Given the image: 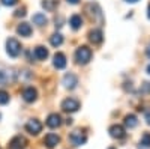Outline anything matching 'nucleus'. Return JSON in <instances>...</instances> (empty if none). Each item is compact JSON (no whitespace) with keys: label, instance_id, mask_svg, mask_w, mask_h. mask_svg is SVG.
<instances>
[{"label":"nucleus","instance_id":"1","mask_svg":"<svg viewBox=\"0 0 150 149\" xmlns=\"http://www.w3.org/2000/svg\"><path fill=\"white\" fill-rule=\"evenodd\" d=\"M90 59H92V50L87 45H81L77 48V51H75V60H77V63L86 65L90 62Z\"/></svg>","mask_w":150,"mask_h":149},{"label":"nucleus","instance_id":"2","mask_svg":"<svg viewBox=\"0 0 150 149\" xmlns=\"http://www.w3.org/2000/svg\"><path fill=\"white\" fill-rule=\"evenodd\" d=\"M6 53L11 57H18L21 53V44L18 42V39L15 38H9L6 41Z\"/></svg>","mask_w":150,"mask_h":149},{"label":"nucleus","instance_id":"3","mask_svg":"<svg viewBox=\"0 0 150 149\" xmlns=\"http://www.w3.org/2000/svg\"><path fill=\"white\" fill-rule=\"evenodd\" d=\"M80 108V101L75 98H66L62 103V110L66 111V113H75Z\"/></svg>","mask_w":150,"mask_h":149},{"label":"nucleus","instance_id":"4","mask_svg":"<svg viewBox=\"0 0 150 149\" xmlns=\"http://www.w3.org/2000/svg\"><path fill=\"white\" fill-rule=\"evenodd\" d=\"M69 142L74 145V146H81L87 142V135L81 131V130H75L71 133L69 135Z\"/></svg>","mask_w":150,"mask_h":149},{"label":"nucleus","instance_id":"5","mask_svg":"<svg viewBox=\"0 0 150 149\" xmlns=\"http://www.w3.org/2000/svg\"><path fill=\"white\" fill-rule=\"evenodd\" d=\"M26 131L30 133L32 135H38V134L42 131V123L38 120V119H30L26 123Z\"/></svg>","mask_w":150,"mask_h":149},{"label":"nucleus","instance_id":"6","mask_svg":"<svg viewBox=\"0 0 150 149\" xmlns=\"http://www.w3.org/2000/svg\"><path fill=\"white\" fill-rule=\"evenodd\" d=\"M21 96H23V99L26 103H33V101H36V98H38V92H36V89L33 88V86H27V88L23 89Z\"/></svg>","mask_w":150,"mask_h":149},{"label":"nucleus","instance_id":"7","mask_svg":"<svg viewBox=\"0 0 150 149\" xmlns=\"http://www.w3.org/2000/svg\"><path fill=\"white\" fill-rule=\"evenodd\" d=\"M62 83H63V86L66 89H75V88H77V84H78V78H77L75 74L68 72L66 76L63 77V80H62Z\"/></svg>","mask_w":150,"mask_h":149},{"label":"nucleus","instance_id":"8","mask_svg":"<svg viewBox=\"0 0 150 149\" xmlns=\"http://www.w3.org/2000/svg\"><path fill=\"white\" fill-rule=\"evenodd\" d=\"M108 133H110V135H111L112 139H117V140L123 139L125 135H126V131H125V128L122 125H111L110 130H108Z\"/></svg>","mask_w":150,"mask_h":149},{"label":"nucleus","instance_id":"9","mask_svg":"<svg viewBox=\"0 0 150 149\" xmlns=\"http://www.w3.org/2000/svg\"><path fill=\"white\" fill-rule=\"evenodd\" d=\"M27 146V140L23 135H15L14 139L9 142V149H24Z\"/></svg>","mask_w":150,"mask_h":149},{"label":"nucleus","instance_id":"10","mask_svg":"<svg viewBox=\"0 0 150 149\" xmlns=\"http://www.w3.org/2000/svg\"><path fill=\"white\" fill-rule=\"evenodd\" d=\"M44 143H45V146H47L48 149H53V148H56V146L60 143V137H59L57 134H54V133H50V134L45 135Z\"/></svg>","mask_w":150,"mask_h":149},{"label":"nucleus","instance_id":"11","mask_svg":"<svg viewBox=\"0 0 150 149\" xmlns=\"http://www.w3.org/2000/svg\"><path fill=\"white\" fill-rule=\"evenodd\" d=\"M89 39H90V42H92V44L99 45V44H101V42L104 41L102 30H101V29H93V30H90V33H89Z\"/></svg>","mask_w":150,"mask_h":149},{"label":"nucleus","instance_id":"12","mask_svg":"<svg viewBox=\"0 0 150 149\" xmlns=\"http://www.w3.org/2000/svg\"><path fill=\"white\" fill-rule=\"evenodd\" d=\"M66 56L63 54V53H56L54 54V57H53V65H54V68H57V69H63L65 66H66Z\"/></svg>","mask_w":150,"mask_h":149},{"label":"nucleus","instance_id":"13","mask_svg":"<svg viewBox=\"0 0 150 149\" xmlns=\"http://www.w3.org/2000/svg\"><path fill=\"white\" fill-rule=\"evenodd\" d=\"M45 123H47V127H50V128H59L62 125V118L57 113H51V115L47 118V122Z\"/></svg>","mask_w":150,"mask_h":149},{"label":"nucleus","instance_id":"14","mask_svg":"<svg viewBox=\"0 0 150 149\" xmlns=\"http://www.w3.org/2000/svg\"><path fill=\"white\" fill-rule=\"evenodd\" d=\"M17 33L20 36H24V38H29V36L32 35V26L29 23H21L17 27Z\"/></svg>","mask_w":150,"mask_h":149},{"label":"nucleus","instance_id":"15","mask_svg":"<svg viewBox=\"0 0 150 149\" xmlns=\"http://www.w3.org/2000/svg\"><path fill=\"white\" fill-rule=\"evenodd\" d=\"M33 56H35V59H38V60H45V59L48 57V50H47L45 47H42V45H38V47L35 48V51H33Z\"/></svg>","mask_w":150,"mask_h":149},{"label":"nucleus","instance_id":"16","mask_svg":"<svg viewBox=\"0 0 150 149\" xmlns=\"http://www.w3.org/2000/svg\"><path fill=\"white\" fill-rule=\"evenodd\" d=\"M32 21H33V24H36V26L42 27V26H47L48 18L45 17V14H41V12H38V14H35V15L32 17Z\"/></svg>","mask_w":150,"mask_h":149},{"label":"nucleus","instance_id":"17","mask_svg":"<svg viewBox=\"0 0 150 149\" xmlns=\"http://www.w3.org/2000/svg\"><path fill=\"white\" fill-rule=\"evenodd\" d=\"M69 24H71V27H72L74 30H78V29L83 26V18H81V15L74 14V15L69 18Z\"/></svg>","mask_w":150,"mask_h":149},{"label":"nucleus","instance_id":"18","mask_svg":"<svg viewBox=\"0 0 150 149\" xmlns=\"http://www.w3.org/2000/svg\"><path fill=\"white\" fill-rule=\"evenodd\" d=\"M137 125H138V119H137L135 115H126V116H125V127H126V128L132 130Z\"/></svg>","mask_w":150,"mask_h":149},{"label":"nucleus","instance_id":"19","mask_svg":"<svg viewBox=\"0 0 150 149\" xmlns=\"http://www.w3.org/2000/svg\"><path fill=\"white\" fill-rule=\"evenodd\" d=\"M57 5H59L57 0H42V8L48 12H53L57 8Z\"/></svg>","mask_w":150,"mask_h":149},{"label":"nucleus","instance_id":"20","mask_svg":"<svg viewBox=\"0 0 150 149\" xmlns=\"http://www.w3.org/2000/svg\"><path fill=\"white\" fill-rule=\"evenodd\" d=\"M50 44H51L53 47H60L62 44H63V36H62L60 33H54L51 38H50Z\"/></svg>","mask_w":150,"mask_h":149},{"label":"nucleus","instance_id":"21","mask_svg":"<svg viewBox=\"0 0 150 149\" xmlns=\"http://www.w3.org/2000/svg\"><path fill=\"white\" fill-rule=\"evenodd\" d=\"M140 143H141L144 148H150V133H144V134H143Z\"/></svg>","mask_w":150,"mask_h":149},{"label":"nucleus","instance_id":"22","mask_svg":"<svg viewBox=\"0 0 150 149\" xmlns=\"http://www.w3.org/2000/svg\"><path fill=\"white\" fill-rule=\"evenodd\" d=\"M9 103V93L6 91H0V106Z\"/></svg>","mask_w":150,"mask_h":149},{"label":"nucleus","instance_id":"23","mask_svg":"<svg viewBox=\"0 0 150 149\" xmlns=\"http://www.w3.org/2000/svg\"><path fill=\"white\" fill-rule=\"evenodd\" d=\"M140 92H141V93H150V83H149V81L143 83V86H141Z\"/></svg>","mask_w":150,"mask_h":149},{"label":"nucleus","instance_id":"24","mask_svg":"<svg viewBox=\"0 0 150 149\" xmlns=\"http://www.w3.org/2000/svg\"><path fill=\"white\" fill-rule=\"evenodd\" d=\"M2 3L5 6H14V5L18 3V0H2Z\"/></svg>","mask_w":150,"mask_h":149},{"label":"nucleus","instance_id":"25","mask_svg":"<svg viewBox=\"0 0 150 149\" xmlns=\"http://www.w3.org/2000/svg\"><path fill=\"white\" fill-rule=\"evenodd\" d=\"M24 15H26V9H24V8L15 11V17H24Z\"/></svg>","mask_w":150,"mask_h":149},{"label":"nucleus","instance_id":"26","mask_svg":"<svg viewBox=\"0 0 150 149\" xmlns=\"http://www.w3.org/2000/svg\"><path fill=\"white\" fill-rule=\"evenodd\" d=\"M66 2L71 5H77V3H80V0H66Z\"/></svg>","mask_w":150,"mask_h":149},{"label":"nucleus","instance_id":"27","mask_svg":"<svg viewBox=\"0 0 150 149\" xmlns=\"http://www.w3.org/2000/svg\"><path fill=\"white\" fill-rule=\"evenodd\" d=\"M146 119H147V123L150 125V111H146Z\"/></svg>","mask_w":150,"mask_h":149},{"label":"nucleus","instance_id":"28","mask_svg":"<svg viewBox=\"0 0 150 149\" xmlns=\"http://www.w3.org/2000/svg\"><path fill=\"white\" fill-rule=\"evenodd\" d=\"M146 54H147V56L150 57V44L147 45V50H146Z\"/></svg>","mask_w":150,"mask_h":149},{"label":"nucleus","instance_id":"29","mask_svg":"<svg viewBox=\"0 0 150 149\" xmlns=\"http://www.w3.org/2000/svg\"><path fill=\"white\" fill-rule=\"evenodd\" d=\"M125 2H128V3H137L138 0H125Z\"/></svg>","mask_w":150,"mask_h":149},{"label":"nucleus","instance_id":"30","mask_svg":"<svg viewBox=\"0 0 150 149\" xmlns=\"http://www.w3.org/2000/svg\"><path fill=\"white\" fill-rule=\"evenodd\" d=\"M147 17H149V20H150V5H149V8H147Z\"/></svg>","mask_w":150,"mask_h":149},{"label":"nucleus","instance_id":"31","mask_svg":"<svg viewBox=\"0 0 150 149\" xmlns=\"http://www.w3.org/2000/svg\"><path fill=\"white\" fill-rule=\"evenodd\" d=\"M147 72L150 74V63H149V66H147Z\"/></svg>","mask_w":150,"mask_h":149},{"label":"nucleus","instance_id":"32","mask_svg":"<svg viewBox=\"0 0 150 149\" xmlns=\"http://www.w3.org/2000/svg\"><path fill=\"white\" fill-rule=\"evenodd\" d=\"M110 149H116V148H110Z\"/></svg>","mask_w":150,"mask_h":149}]
</instances>
